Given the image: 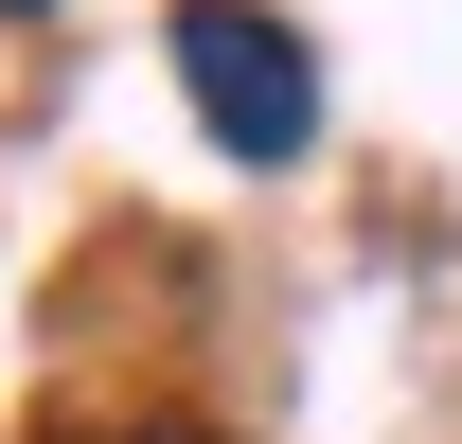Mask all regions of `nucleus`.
<instances>
[{"mask_svg":"<svg viewBox=\"0 0 462 444\" xmlns=\"http://www.w3.org/2000/svg\"><path fill=\"white\" fill-rule=\"evenodd\" d=\"M178 89H196V125H214L231 161H302L320 143V54H302V18H267V0H178Z\"/></svg>","mask_w":462,"mask_h":444,"instance_id":"obj_1","label":"nucleus"},{"mask_svg":"<svg viewBox=\"0 0 462 444\" xmlns=\"http://www.w3.org/2000/svg\"><path fill=\"white\" fill-rule=\"evenodd\" d=\"M71 444H214V427H71Z\"/></svg>","mask_w":462,"mask_h":444,"instance_id":"obj_2","label":"nucleus"},{"mask_svg":"<svg viewBox=\"0 0 462 444\" xmlns=\"http://www.w3.org/2000/svg\"><path fill=\"white\" fill-rule=\"evenodd\" d=\"M18 18H36V0H18Z\"/></svg>","mask_w":462,"mask_h":444,"instance_id":"obj_3","label":"nucleus"}]
</instances>
